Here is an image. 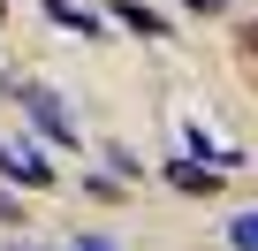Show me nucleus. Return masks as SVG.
<instances>
[{"label":"nucleus","mask_w":258,"mask_h":251,"mask_svg":"<svg viewBox=\"0 0 258 251\" xmlns=\"http://www.w3.org/2000/svg\"><path fill=\"white\" fill-rule=\"evenodd\" d=\"M23 114H31V130L46 137V145H61V153H76V122H69V107L46 91V84H31L23 91Z\"/></svg>","instance_id":"1"},{"label":"nucleus","mask_w":258,"mask_h":251,"mask_svg":"<svg viewBox=\"0 0 258 251\" xmlns=\"http://www.w3.org/2000/svg\"><path fill=\"white\" fill-rule=\"evenodd\" d=\"M0 175H8V183H53V160L38 153V145H16V137H0Z\"/></svg>","instance_id":"2"},{"label":"nucleus","mask_w":258,"mask_h":251,"mask_svg":"<svg viewBox=\"0 0 258 251\" xmlns=\"http://www.w3.org/2000/svg\"><path fill=\"white\" fill-rule=\"evenodd\" d=\"M114 23H129L137 38H175V23L160 8H145V0H114Z\"/></svg>","instance_id":"3"},{"label":"nucleus","mask_w":258,"mask_h":251,"mask_svg":"<svg viewBox=\"0 0 258 251\" xmlns=\"http://www.w3.org/2000/svg\"><path fill=\"white\" fill-rule=\"evenodd\" d=\"M46 16H53V23H69L76 38H106V16H91V8H76V0H46Z\"/></svg>","instance_id":"4"},{"label":"nucleus","mask_w":258,"mask_h":251,"mask_svg":"<svg viewBox=\"0 0 258 251\" xmlns=\"http://www.w3.org/2000/svg\"><path fill=\"white\" fill-rule=\"evenodd\" d=\"M167 183H175V190H190V198H205V190H220V168H198V160H167Z\"/></svg>","instance_id":"5"},{"label":"nucleus","mask_w":258,"mask_h":251,"mask_svg":"<svg viewBox=\"0 0 258 251\" xmlns=\"http://www.w3.org/2000/svg\"><path fill=\"white\" fill-rule=\"evenodd\" d=\"M228 243H235V251H258V206H250V213H235V221H228Z\"/></svg>","instance_id":"6"},{"label":"nucleus","mask_w":258,"mask_h":251,"mask_svg":"<svg viewBox=\"0 0 258 251\" xmlns=\"http://www.w3.org/2000/svg\"><path fill=\"white\" fill-rule=\"evenodd\" d=\"M182 8H190V16H220V8H228V0H182Z\"/></svg>","instance_id":"7"},{"label":"nucleus","mask_w":258,"mask_h":251,"mask_svg":"<svg viewBox=\"0 0 258 251\" xmlns=\"http://www.w3.org/2000/svg\"><path fill=\"white\" fill-rule=\"evenodd\" d=\"M69 251H114V243H106V236H76Z\"/></svg>","instance_id":"8"},{"label":"nucleus","mask_w":258,"mask_h":251,"mask_svg":"<svg viewBox=\"0 0 258 251\" xmlns=\"http://www.w3.org/2000/svg\"><path fill=\"white\" fill-rule=\"evenodd\" d=\"M16 213H23V206H16V198H8V190H0V221H16Z\"/></svg>","instance_id":"9"}]
</instances>
